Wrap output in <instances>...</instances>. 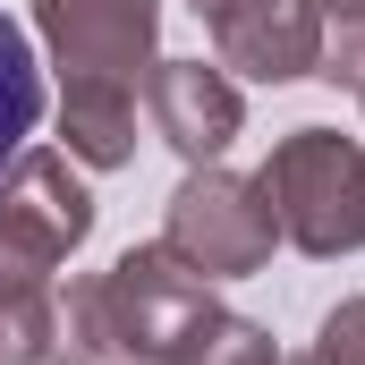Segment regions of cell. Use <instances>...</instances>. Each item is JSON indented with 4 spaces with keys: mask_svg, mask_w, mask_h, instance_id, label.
<instances>
[{
    "mask_svg": "<svg viewBox=\"0 0 365 365\" xmlns=\"http://www.w3.org/2000/svg\"><path fill=\"white\" fill-rule=\"evenodd\" d=\"M314 365H365V297H340L331 314H323V331H314Z\"/></svg>",
    "mask_w": 365,
    "mask_h": 365,
    "instance_id": "11",
    "label": "cell"
},
{
    "mask_svg": "<svg viewBox=\"0 0 365 365\" xmlns=\"http://www.w3.org/2000/svg\"><path fill=\"white\" fill-rule=\"evenodd\" d=\"M145 110H153V136H162L170 153H187L195 170L221 162V153L238 145V128H247V102L221 77V60H212V68H204V60H153Z\"/></svg>",
    "mask_w": 365,
    "mask_h": 365,
    "instance_id": "7",
    "label": "cell"
},
{
    "mask_svg": "<svg viewBox=\"0 0 365 365\" xmlns=\"http://www.w3.org/2000/svg\"><path fill=\"white\" fill-rule=\"evenodd\" d=\"M264 204H272L280 238L314 264L357 255L365 247V145L340 128H289L264 162Z\"/></svg>",
    "mask_w": 365,
    "mask_h": 365,
    "instance_id": "3",
    "label": "cell"
},
{
    "mask_svg": "<svg viewBox=\"0 0 365 365\" xmlns=\"http://www.w3.org/2000/svg\"><path fill=\"white\" fill-rule=\"evenodd\" d=\"M212 26V60L255 77V86H289L323 68V9L314 0H221L204 9Z\"/></svg>",
    "mask_w": 365,
    "mask_h": 365,
    "instance_id": "6",
    "label": "cell"
},
{
    "mask_svg": "<svg viewBox=\"0 0 365 365\" xmlns=\"http://www.w3.org/2000/svg\"><path fill=\"white\" fill-rule=\"evenodd\" d=\"M162 247L179 255L187 272H204V280H238V272H264V264H272L280 221H272V204H264L255 179L204 162V170H187L179 195H170Z\"/></svg>",
    "mask_w": 365,
    "mask_h": 365,
    "instance_id": "5",
    "label": "cell"
},
{
    "mask_svg": "<svg viewBox=\"0 0 365 365\" xmlns=\"http://www.w3.org/2000/svg\"><path fill=\"white\" fill-rule=\"evenodd\" d=\"M204 9H221V0H195V17H204Z\"/></svg>",
    "mask_w": 365,
    "mask_h": 365,
    "instance_id": "12",
    "label": "cell"
},
{
    "mask_svg": "<svg viewBox=\"0 0 365 365\" xmlns=\"http://www.w3.org/2000/svg\"><path fill=\"white\" fill-rule=\"evenodd\" d=\"M357 102H365V77H357Z\"/></svg>",
    "mask_w": 365,
    "mask_h": 365,
    "instance_id": "13",
    "label": "cell"
},
{
    "mask_svg": "<svg viewBox=\"0 0 365 365\" xmlns=\"http://www.w3.org/2000/svg\"><path fill=\"white\" fill-rule=\"evenodd\" d=\"M297 365H314V357H297Z\"/></svg>",
    "mask_w": 365,
    "mask_h": 365,
    "instance_id": "14",
    "label": "cell"
},
{
    "mask_svg": "<svg viewBox=\"0 0 365 365\" xmlns=\"http://www.w3.org/2000/svg\"><path fill=\"white\" fill-rule=\"evenodd\" d=\"M212 314V280L170 247H128L110 272L68 280L60 297V365H162Z\"/></svg>",
    "mask_w": 365,
    "mask_h": 365,
    "instance_id": "2",
    "label": "cell"
},
{
    "mask_svg": "<svg viewBox=\"0 0 365 365\" xmlns=\"http://www.w3.org/2000/svg\"><path fill=\"white\" fill-rule=\"evenodd\" d=\"M34 26L60 68V136L68 162L119 170L136 153V93L153 77V0H34Z\"/></svg>",
    "mask_w": 365,
    "mask_h": 365,
    "instance_id": "1",
    "label": "cell"
},
{
    "mask_svg": "<svg viewBox=\"0 0 365 365\" xmlns=\"http://www.w3.org/2000/svg\"><path fill=\"white\" fill-rule=\"evenodd\" d=\"M162 365H280V357H272V331H264V323L212 306V314H204V323H195Z\"/></svg>",
    "mask_w": 365,
    "mask_h": 365,
    "instance_id": "10",
    "label": "cell"
},
{
    "mask_svg": "<svg viewBox=\"0 0 365 365\" xmlns=\"http://www.w3.org/2000/svg\"><path fill=\"white\" fill-rule=\"evenodd\" d=\"M43 128V60L26 43L17 17H0V170L17 162V145Z\"/></svg>",
    "mask_w": 365,
    "mask_h": 365,
    "instance_id": "8",
    "label": "cell"
},
{
    "mask_svg": "<svg viewBox=\"0 0 365 365\" xmlns=\"http://www.w3.org/2000/svg\"><path fill=\"white\" fill-rule=\"evenodd\" d=\"M93 195L68 153L34 145L0 170V289H51V272L86 247Z\"/></svg>",
    "mask_w": 365,
    "mask_h": 365,
    "instance_id": "4",
    "label": "cell"
},
{
    "mask_svg": "<svg viewBox=\"0 0 365 365\" xmlns=\"http://www.w3.org/2000/svg\"><path fill=\"white\" fill-rule=\"evenodd\" d=\"M0 365H60V297L0 289Z\"/></svg>",
    "mask_w": 365,
    "mask_h": 365,
    "instance_id": "9",
    "label": "cell"
}]
</instances>
